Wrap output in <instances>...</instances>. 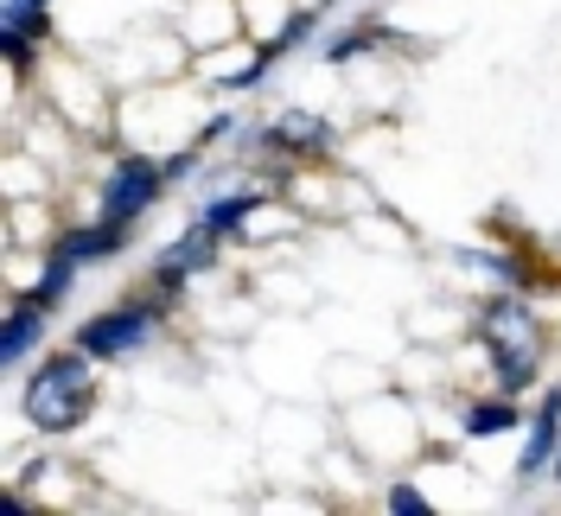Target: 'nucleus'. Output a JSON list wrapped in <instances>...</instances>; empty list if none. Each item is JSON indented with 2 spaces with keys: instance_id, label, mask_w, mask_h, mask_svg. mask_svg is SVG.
Returning a JSON list of instances; mask_svg holds the SVG:
<instances>
[{
  "instance_id": "39448f33",
  "label": "nucleus",
  "mask_w": 561,
  "mask_h": 516,
  "mask_svg": "<svg viewBox=\"0 0 561 516\" xmlns=\"http://www.w3.org/2000/svg\"><path fill=\"white\" fill-rule=\"evenodd\" d=\"M217 237H224V230H210L205 217H198V223H185V230H179V242L160 255V262H153V287H160V294H179V287L198 275V268H210V262H217Z\"/></svg>"
},
{
  "instance_id": "0eeeda50",
  "label": "nucleus",
  "mask_w": 561,
  "mask_h": 516,
  "mask_svg": "<svg viewBox=\"0 0 561 516\" xmlns=\"http://www.w3.org/2000/svg\"><path fill=\"white\" fill-rule=\"evenodd\" d=\"M45 312L51 307H38V300H13V312H7V339H0V364H7V370H20V364L33 357V344L45 339Z\"/></svg>"
},
{
  "instance_id": "7ed1b4c3",
  "label": "nucleus",
  "mask_w": 561,
  "mask_h": 516,
  "mask_svg": "<svg viewBox=\"0 0 561 516\" xmlns=\"http://www.w3.org/2000/svg\"><path fill=\"white\" fill-rule=\"evenodd\" d=\"M160 192H167V167H153L147 153H122L115 172L103 179V198H96V217L115 223V230H135L147 210L160 205Z\"/></svg>"
},
{
  "instance_id": "6e6552de",
  "label": "nucleus",
  "mask_w": 561,
  "mask_h": 516,
  "mask_svg": "<svg viewBox=\"0 0 561 516\" xmlns=\"http://www.w3.org/2000/svg\"><path fill=\"white\" fill-rule=\"evenodd\" d=\"M122 237H128V230H115V223H90V230H65L51 249H65L77 268H90V262H108V255L122 249Z\"/></svg>"
},
{
  "instance_id": "f257e3e1",
  "label": "nucleus",
  "mask_w": 561,
  "mask_h": 516,
  "mask_svg": "<svg viewBox=\"0 0 561 516\" xmlns=\"http://www.w3.org/2000/svg\"><path fill=\"white\" fill-rule=\"evenodd\" d=\"M90 414H96V357L83 344L45 357L26 382V421L45 434H77Z\"/></svg>"
},
{
  "instance_id": "9d476101",
  "label": "nucleus",
  "mask_w": 561,
  "mask_h": 516,
  "mask_svg": "<svg viewBox=\"0 0 561 516\" xmlns=\"http://www.w3.org/2000/svg\"><path fill=\"white\" fill-rule=\"evenodd\" d=\"M70 280H77V262H70L65 249H45V268H38V280H33V294H26V300L58 307V300L70 294Z\"/></svg>"
},
{
  "instance_id": "f8f14e48",
  "label": "nucleus",
  "mask_w": 561,
  "mask_h": 516,
  "mask_svg": "<svg viewBox=\"0 0 561 516\" xmlns=\"http://www.w3.org/2000/svg\"><path fill=\"white\" fill-rule=\"evenodd\" d=\"M255 205H262L255 192H224V198H210V205H205V223H210V230H237V223L255 217Z\"/></svg>"
},
{
  "instance_id": "1a4fd4ad",
  "label": "nucleus",
  "mask_w": 561,
  "mask_h": 516,
  "mask_svg": "<svg viewBox=\"0 0 561 516\" xmlns=\"http://www.w3.org/2000/svg\"><path fill=\"white\" fill-rule=\"evenodd\" d=\"M517 421H524V409H517L511 395H491V402H472L459 427H466V440H497V434H511Z\"/></svg>"
},
{
  "instance_id": "2eb2a0df",
  "label": "nucleus",
  "mask_w": 561,
  "mask_h": 516,
  "mask_svg": "<svg viewBox=\"0 0 561 516\" xmlns=\"http://www.w3.org/2000/svg\"><path fill=\"white\" fill-rule=\"evenodd\" d=\"M556 484H561V466H556Z\"/></svg>"
},
{
  "instance_id": "4468645a",
  "label": "nucleus",
  "mask_w": 561,
  "mask_h": 516,
  "mask_svg": "<svg viewBox=\"0 0 561 516\" xmlns=\"http://www.w3.org/2000/svg\"><path fill=\"white\" fill-rule=\"evenodd\" d=\"M192 167H198V153H173V160H167V179H185Z\"/></svg>"
},
{
  "instance_id": "20e7f679",
  "label": "nucleus",
  "mask_w": 561,
  "mask_h": 516,
  "mask_svg": "<svg viewBox=\"0 0 561 516\" xmlns=\"http://www.w3.org/2000/svg\"><path fill=\"white\" fill-rule=\"evenodd\" d=\"M153 325H160L153 307H108V312H96V319L77 325V344H83L96 364H108V357H135V351H147Z\"/></svg>"
},
{
  "instance_id": "f03ea898",
  "label": "nucleus",
  "mask_w": 561,
  "mask_h": 516,
  "mask_svg": "<svg viewBox=\"0 0 561 516\" xmlns=\"http://www.w3.org/2000/svg\"><path fill=\"white\" fill-rule=\"evenodd\" d=\"M485 351H491V370L504 382V395H517V389L536 382V370H542V325H536V312L517 294H497L485 307Z\"/></svg>"
},
{
  "instance_id": "9b49d317",
  "label": "nucleus",
  "mask_w": 561,
  "mask_h": 516,
  "mask_svg": "<svg viewBox=\"0 0 561 516\" xmlns=\"http://www.w3.org/2000/svg\"><path fill=\"white\" fill-rule=\"evenodd\" d=\"M268 140H275L280 153H313V147H325V122L319 115H280L275 128H268Z\"/></svg>"
},
{
  "instance_id": "ddd939ff",
  "label": "nucleus",
  "mask_w": 561,
  "mask_h": 516,
  "mask_svg": "<svg viewBox=\"0 0 561 516\" xmlns=\"http://www.w3.org/2000/svg\"><path fill=\"white\" fill-rule=\"evenodd\" d=\"M389 511H396V516H427L434 504L421 497L415 484H389Z\"/></svg>"
},
{
  "instance_id": "423d86ee",
  "label": "nucleus",
  "mask_w": 561,
  "mask_h": 516,
  "mask_svg": "<svg viewBox=\"0 0 561 516\" xmlns=\"http://www.w3.org/2000/svg\"><path fill=\"white\" fill-rule=\"evenodd\" d=\"M556 452H561V389H549V395H542V409H536V427H529V440H524L517 472H524V479L549 472V466H556Z\"/></svg>"
}]
</instances>
